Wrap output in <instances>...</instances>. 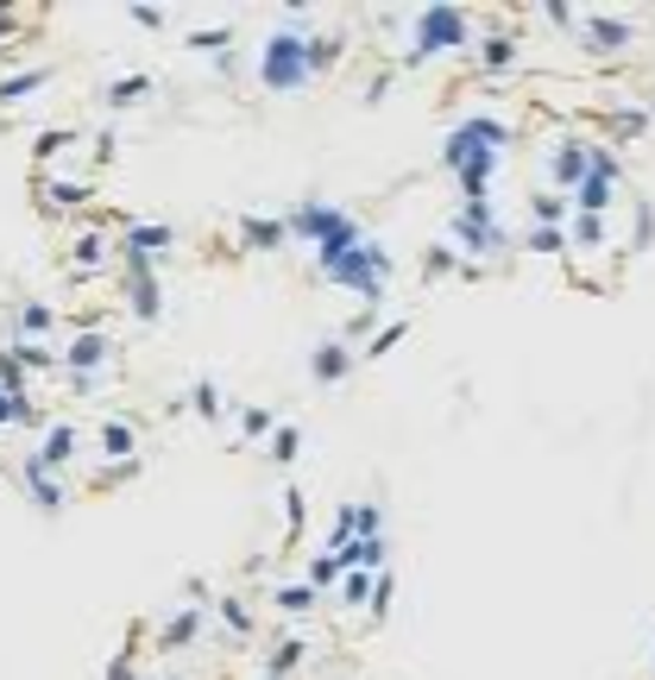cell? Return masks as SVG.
I'll use <instances>...</instances> for the list:
<instances>
[{"mask_svg":"<svg viewBox=\"0 0 655 680\" xmlns=\"http://www.w3.org/2000/svg\"><path fill=\"white\" fill-rule=\"evenodd\" d=\"M284 227L290 240H303L309 253H315V277L334 284V291H353L360 303H385L391 291V253L385 240H372L347 209H334L322 195H303V202H290L284 209Z\"/></svg>","mask_w":655,"mask_h":680,"instance_id":"6da1fadb","label":"cell"},{"mask_svg":"<svg viewBox=\"0 0 655 680\" xmlns=\"http://www.w3.org/2000/svg\"><path fill=\"white\" fill-rule=\"evenodd\" d=\"M504 145H511V126L498 114H466L447 126L442 139V171L461 183V202H485L492 195V176L504 164Z\"/></svg>","mask_w":655,"mask_h":680,"instance_id":"7a4b0ae2","label":"cell"},{"mask_svg":"<svg viewBox=\"0 0 655 680\" xmlns=\"http://www.w3.org/2000/svg\"><path fill=\"white\" fill-rule=\"evenodd\" d=\"M309 39H315V26H309V0H290V20L259 44V89L265 95H303L315 77V58H309Z\"/></svg>","mask_w":655,"mask_h":680,"instance_id":"3957f363","label":"cell"},{"mask_svg":"<svg viewBox=\"0 0 655 680\" xmlns=\"http://www.w3.org/2000/svg\"><path fill=\"white\" fill-rule=\"evenodd\" d=\"M466 44H480L473 20H466L461 7H423L416 20H410V58L404 63H429V58H454Z\"/></svg>","mask_w":655,"mask_h":680,"instance_id":"277c9868","label":"cell"},{"mask_svg":"<svg viewBox=\"0 0 655 680\" xmlns=\"http://www.w3.org/2000/svg\"><path fill=\"white\" fill-rule=\"evenodd\" d=\"M447 234H454V246H461V258L473 265V272H480V258H498L504 246H511L498 209H492V195H485V202H461L454 221H447Z\"/></svg>","mask_w":655,"mask_h":680,"instance_id":"5b68a950","label":"cell"},{"mask_svg":"<svg viewBox=\"0 0 655 680\" xmlns=\"http://www.w3.org/2000/svg\"><path fill=\"white\" fill-rule=\"evenodd\" d=\"M574 39L593 51V58H617V51H631L636 39H643V26L624 20V13H580Z\"/></svg>","mask_w":655,"mask_h":680,"instance_id":"8992f818","label":"cell"},{"mask_svg":"<svg viewBox=\"0 0 655 680\" xmlns=\"http://www.w3.org/2000/svg\"><path fill=\"white\" fill-rule=\"evenodd\" d=\"M108 258H120V246H114L108 227H89V221H82L77 234L63 240V272L70 277H101L108 272Z\"/></svg>","mask_w":655,"mask_h":680,"instance_id":"52a82bcc","label":"cell"},{"mask_svg":"<svg viewBox=\"0 0 655 680\" xmlns=\"http://www.w3.org/2000/svg\"><path fill=\"white\" fill-rule=\"evenodd\" d=\"M586 171H593V139H580V133L555 139V152H548V190L574 195L586 183Z\"/></svg>","mask_w":655,"mask_h":680,"instance_id":"ba28073f","label":"cell"},{"mask_svg":"<svg viewBox=\"0 0 655 680\" xmlns=\"http://www.w3.org/2000/svg\"><path fill=\"white\" fill-rule=\"evenodd\" d=\"M108 359H114V341L101 328H82L63 347V378H108Z\"/></svg>","mask_w":655,"mask_h":680,"instance_id":"9c48e42d","label":"cell"},{"mask_svg":"<svg viewBox=\"0 0 655 680\" xmlns=\"http://www.w3.org/2000/svg\"><path fill=\"white\" fill-rule=\"evenodd\" d=\"M114 246H120V258H145V265H164V253L177 246V227H164V221H127Z\"/></svg>","mask_w":655,"mask_h":680,"instance_id":"30bf717a","label":"cell"},{"mask_svg":"<svg viewBox=\"0 0 655 680\" xmlns=\"http://www.w3.org/2000/svg\"><path fill=\"white\" fill-rule=\"evenodd\" d=\"M77 447H82V428L77 423H44L32 460H39L44 473H70V467H77Z\"/></svg>","mask_w":655,"mask_h":680,"instance_id":"8fae6325","label":"cell"},{"mask_svg":"<svg viewBox=\"0 0 655 680\" xmlns=\"http://www.w3.org/2000/svg\"><path fill=\"white\" fill-rule=\"evenodd\" d=\"M202 611H195V605H177V611H164V618H158V649H164V656H177V649H195V642H202Z\"/></svg>","mask_w":655,"mask_h":680,"instance_id":"7c38bea8","label":"cell"},{"mask_svg":"<svg viewBox=\"0 0 655 680\" xmlns=\"http://www.w3.org/2000/svg\"><path fill=\"white\" fill-rule=\"evenodd\" d=\"M353 366H360V353H353L347 341H341V334H334V341H315V347H309V378H315V385H341V378H347Z\"/></svg>","mask_w":655,"mask_h":680,"instance_id":"4fadbf2b","label":"cell"},{"mask_svg":"<svg viewBox=\"0 0 655 680\" xmlns=\"http://www.w3.org/2000/svg\"><path fill=\"white\" fill-rule=\"evenodd\" d=\"M95 442H101V460L108 467H139L133 454H139V428L127 423V416H108V423L95 428Z\"/></svg>","mask_w":655,"mask_h":680,"instance_id":"5bb4252c","label":"cell"},{"mask_svg":"<svg viewBox=\"0 0 655 680\" xmlns=\"http://www.w3.org/2000/svg\"><path fill=\"white\" fill-rule=\"evenodd\" d=\"M89 183H82V176H44L39 183V202H44V214H77L82 202H89Z\"/></svg>","mask_w":655,"mask_h":680,"instance_id":"9a60e30c","label":"cell"},{"mask_svg":"<svg viewBox=\"0 0 655 680\" xmlns=\"http://www.w3.org/2000/svg\"><path fill=\"white\" fill-rule=\"evenodd\" d=\"M290 227H284V214H240V246L246 253H271V246H284Z\"/></svg>","mask_w":655,"mask_h":680,"instance_id":"2e32d148","label":"cell"},{"mask_svg":"<svg viewBox=\"0 0 655 680\" xmlns=\"http://www.w3.org/2000/svg\"><path fill=\"white\" fill-rule=\"evenodd\" d=\"M303 661H309V642L296 637V630H284V637L265 649V680H290L296 668H303Z\"/></svg>","mask_w":655,"mask_h":680,"instance_id":"e0dca14e","label":"cell"},{"mask_svg":"<svg viewBox=\"0 0 655 680\" xmlns=\"http://www.w3.org/2000/svg\"><path fill=\"white\" fill-rule=\"evenodd\" d=\"M530 227H574V195L536 190L530 195Z\"/></svg>","mask_w":655,"mask_h":680,"instance_id":"ac0fdd59","label":"cell"},{"mask_svg":"<svg viewBox=\"0 0 655 680\" xmlns=\"http://www.w3.org/2000/svg\"><path fill=\"white\" fill-rule=\"evenodd\" d=\"M51 322H58V309H51V303H39V296L13 303V341H44V334H51Z\"/></svg>","mask_w":655,"mask_h":680,"instance_id":"d6986e66","label":"cell"},{"mask_svg":"<svg viewBox=\"0 0 655 680\" xmlns=\"http://www.w3.org/2000/svg\"><path fill=\"white\" fill-rule=\"evenodd\" d=\"M20 486L26 498H39V510H63V486H58V473H44L32 454H26V467H20Z\"/></svg>","mask_w":655,"mask_h":680,"instance_id":"ffe728a7","label":"cell"},{"mask_svg":"<svg viewBox=\"0 0 655 680\" xmlns=\"http://www.w3.org/2000/svg\"><path fill=\"white\" fill-rule=\"evenodd\" d=\"M517 63V39L511 32H480V70L485 77H504Z\"/></svg>","mask_w":655,"mask_h":680,"instance_id":"44dd1931","label":"cell"},{"mask_svg":"<svg viewBox=\"0 0 655 680\" xmlns=\"http://www.w3.org/2000/svg\"><path fill=\"white\" fill-rule=\"evenodd\" d=\"M139 95H152V77H145V70H127V77H114L108 89H101V108H108V114H120V108H127V101H139Z\"/></svg>","mask_w":655,"mask_h":680,"instance_id":"7402d4cb","label":"cell"},{"mask_svg":"<svg viewBox=\"0 0 655 680\" xmlns=\"http://www.w3.org/2000/svg\"><path fill=\"white\" fill-rule=\"evenodd\" d=\"M341 555H347V567H360V574H385V567H391V542H385V536H360V542L341 548Z\"/></svg>","mask_w":655,"mask_h":680,"instance_id":"603a6c76","label":"cell"},{"mask_svg":"<svg viewBox=\"0 0 655 680\" xmlns=\"http://www.w3.org/2000/svg\"><path fill=\"white\" fill-rule=\"evenodd\" d=\"M209 611L221 618V630H233V637H252V630H259V623H252V605L240 599V592H221V599H214Z\"/></svg>","mask_w":655,"mask_h":680,"instance_id":"cb8c5ba5","label":"cell"},{"mask_svg":"<svg viewBox=\"0 0 655 680\" xmlns=\"http://www.w3.org/2000/svg\"><path fill=\"white\" fill-rule=\"evenodd\" d=\"M271 605H278L284 618H309V611H315V586H309V580H284V586H271Z\"/></svg>","mask_w":655,"mask_h":680,"instance_id":"d4e9b609","label":"cell"},{"mask_svg":"<svg viewBox=\"0 0 655 680\" xmlns=\"http://www.w3.org/2000/svg\"><path fill=\"white\" fill-rule=\"evenodd\" d=\"M347 574H353L347 555H334V548H322V555L309 561V586H315V592H322V586H334V592H341V580H347Z\"/></svg>","mask_w":655,"mask_h":680,"instance_id":"484cf974","label":"cell"},{"mask_svg":"<svg viewBox=\"0 0 655 680\" xmlns=\"http://www.w3.org/2000/svg\"><path fill=\"white\" fill-rule=\"evenodd\" d=\"M58 77L51 63H32V70H13V77H0V101H20V95H32V89H44V82Z\"/></svg>","mask_w":655,"mask_h":680,"instance_id":"4316f807","label":"cell"},{"mask_svg":"<svg viewBox=\"0 0 655 680\" xmlns=\"http://www.w3.org/2000/svg\"><path fill=\"white\" fill-rule=\"evenodd\" d=\"M7 353H13V359H20L26 372H58L63 359L51 347H44V341H7Z\"/></svg>","mask_w":655,"mask_h":680,"instance_id":"83f0119b","label":"cell"},{"mask_svg":"<svg viewBox=\"0 0 655 680\" xmlns=\"http://www.w3.org/2000/svg\"><path fill=\"white\" fill-rule=\"evenodd\" d=\"M580 253H605V214H574V227H567Z\"/></svg>","mask_w":655,"mask_h":680,"instance_id":"f1b7e54d","label":"cell"},{"mask_svg":"<svg viewBox=\"0 0 655 680\" xmlns=\"http://www.w3.org/2000/svg\"><path fill=\"white\" fill-rule=\"evenodd\" d=\"M423 277H466L461 246H429V253H423Z\"/></svg>","mask_w":655,"mask_h":680,"instance_id":"f546056e","label":"cell"},{"mask_svg":"<svg viewBox=\"0 0 655 680\" xmlns=\"http://www.w3.org/2000/svg\"><path fill=\"white\" fill-rule=\"evenodd\" d=\"M240 435H246V442H271V435H278V416H271L265 404H240Z\"/></svg>","mask_w":655,"mask_h":680,"instance_id":"4dcf8cb0","label":"cell"},{"mask_svg":"<svg viewBox=\"0 0 655 680\" xmlns=\"http://www.w3.org/2000/svg\"><path fill=\"white\" fill-rule=\"evenodd\" d=\"M271 467H290V460H296V454H303V428L296 423H278V435H271Z\"/></svg>","mask_w":655,"mask_h":680,"instance_id":"1f68e13d","label":"cell"},{"mask_svg":"<svg viewBox=\"0 0 655 680\" xmlns=\"http://www.w3.org/2000/svg\"><path fill=\"white\" fill-rule=\"evenodd\" d=\"M391 599H397V574H391V567H385V574H379V580H372L366 618H372V623H385V618H391Z\"/></svg>","mask_w":655,"mask_h":680,"instance_id":"d6a6232c","label":"cell"},{"mask_svg":"<svg viewBox=\"0 0 655 680\" xmlns=\"http://www.w3.org/2000/svg\"><path fill=\"white\" fill-rule=\"evenodd\" d=\"M190 409H195V416H209V423H221V416H228V409H221L214 378H195V385H190Z\"/></svg>","mask_w":655,"mask_h":680,"instance_id":"836d02e7","label":"cell"},{"mask_svg":"<svg viewBox=\"0 0 655 680\" xmlns=\"http://www.w3.org/2000/svg\"><path fill=\"white\" fill-rule=\"evenodd\" d=\"M655 246V202H636L631 214V253H649Z\"/></svg>","mask_w":655,"mask_h":680,"instance_id":"e575fe53","label":"cell"},{"mask_svg":"<svg viewBox=\"0 0 655 680\" xmlns=\"http://www.w3.org/2000/svg\"><path fill=\"white\" fill-rule=\"evenodd\" d=\"M649 126H655L649 108H617V114H612V133H617V139H643Z\"/></svg>","mask_w":655,"mask_h":680,"instance_id":"d590c367","label":"cell"},{"mask_svg":"<svg viewBox=\"0 0 655 680\" xmlns=\"http://www.w3.org/2000/svg\"><path fill=\"white\" fill-rule=\"evenodd\" d=\"M574 240H567V227H530V253H542V258H555V253H567Z\"/></svg>","mask_w":655,"mask_h":680,"instance_id":"8d00e7d4","label":"cell"},{"mask_svg":"<svg viewBox=\"0 0 655 680\" xmlns=\"http://www.w3.org/2000/svg\"><path fill=\"white\" fill-rule=\"evenodd\" d=\"M404 334H410V322H404V315H397V322H391V328H379V334H372V341H366V353H360V359H385V353L397 347V341H404Z\"/></svg>","mask_w":655,"mask_h":680,"instance_id":"74e56055","label":"cell"},{"mask_svg":"<svg viewBox=\"0 0 655 680\" xmlns=\"http://www.w3.org/2000/svg\"><path fill=\"white\" fill-rule=\"evenodd\" d=\"M303 517H309L303 486H284V529H290V536H303Z\"/></svg>","mask_w":655,"mask_h":680,"instance_id":"f35d334b","label":"cell"},{"mask_svg":"<svg viewBox=\"0 0 655 680\" xmlns=\"http://www.w3.org/2000/svg\"><path fill=\"white\" fill-rule=\"evenodd\" d=\"M233 44V26H202V32H190V51H228Z\"/></svg>","mask_w":655,"mask_h":680,"instance_id":"ab89813d","label":"cell"},{"mask_svg":"<svg viewBox=\"0 0 655 680\" xmlns=\"http://www.w3.org/2000/svg\"><path fill=\"white\" fill-rule=\"evenodd\" d=\"M372 580H379V574H360V567H353L347 580H341V599H347V605H360V611H366V599H372Z\"/></svg>","mask_w":655,"mask_h":680,"instance_id":"60d3db41","label":"cell"},{"mask_svg":"<svg viewBox=\"0 0 655 680\" xmlns=\"http://www.w3.org/2000/svg\"><path fill=\"white\" fill-rule=\"evenodd\" d=\"M108 680H145L139 674V661H133V649H120V656L108 661Z\"/></svg>","mask_w":655,"mask_h":680,"instance_id":"b9f144b4","label":"cell"},{"mask_svg":"<svg viewBox=\"0 0 655 680\" xmlns=\"http://www.w3.org/2000/svg\"><path fill=\"white\" fill-rule=\"evenodd\" d=\"M108 158H114V126H101L95 133V164H108Z\"/></svg>","mask_w":655,"mask_h":680,"instance_id":"7bdbcfd3","label":"cell"},{"mask_svg":"<svg viewBox=\"0 0 655 680\" xmlns=\"http://www.w3.org/2000/svg\"><path fill=\"white\" fill-rule=\"evenodd\" d=\"M133 26H145V32H158V26H164V13H158V7H133Z\"/></svg>","mask_w":655,"mask_h":680,"instance_id":"ee69618b","label":"cell"},{"mask_svg":"<svg viewBox=\"0 0 655 680\" xmlns=\"http://www.w3.org/2000/svg\"><path fill=\"white\" fill-rule=\"evenodd\" d=\"M7 32H20V20H13V13H7V7H0V39H7Z\"/></svg>","mask_w":655,"mask_h":680,"instance_id":"f6af8a7d","label":"cell"},{"mask_svg":"<svg viewBox=\"0 0 655 680\" xmlns=\"http://www.w3.org/2000/svg\"><path fill=\"white\" fill-rule=\"evenodd\" d=\"M164 680H190V674H164Z\"/></svg>","mask_w":655,"mask_h":680,"instance_id":"bcb514c9","label":"cell"},{"mask_svg":"<svg viewBox=\"0 0 655 680\" xmlns=\"http://www.w3.org/2000/svg\"><path fill=\"white\" fill-rule=\"evenodd\" d=\"M649 661H655V656H649Z\"/></svg>","mask_w":655,"mask_h":680,"instance_id":"7dc6e473","label":"cell"}]
</instances>
